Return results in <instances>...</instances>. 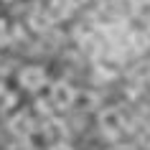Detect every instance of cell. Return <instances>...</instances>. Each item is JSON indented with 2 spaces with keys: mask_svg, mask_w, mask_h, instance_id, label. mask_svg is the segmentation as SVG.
Masks as SVG:
<instances>
[{
  "mask_svg": "<svg viewBox=\"0 0 150 150\" xmlns=\"http://www.w3.org/2000/svg\"><path fill=\"white\" fill-rule=\"evenodd\" d=\"M5 3H10V0H5Z\"/></svg>",
  "mask_w": 150,
  "mask_h": 150,
  "instance_id": "obj_10",
  "label": "cell"
},
{
  "mask_svg": "<svg viewBox=\"0 0 150 150\" xmlns=\"http://www.w3.org/2000/svg\"><path fill=\"white\" fill-rule=\"evenodd\" d=\"M99 127H102V132H104V135H110V137L120 135V132H122V115H120L117 110H107V112H102Z\"/></svg>",
  "mask_w": 150,
  "mask_h": 150,
  "instance_id": "obj_3",
  "label": "cell"
},
{
  "mask_svg": "<svg viewBox=\"0 0 150 150\" xmlns=\"http://www.w3.org/2000/svg\"><path fill=\"white\" fill-rule=\"evenodd\" d=\"M10 150H28V142H18L16 148H10Z\"/></svg>",
  "mask_w": 150,
  "mask_h": 150,
  "instance_id": "obj_8",
  "label": "cell"
},
{
  "mask_svg": "<svg viewBox=\"0 0 150 150\" xmlns=\"http://www.w3.org/2000/svg\"><path fill=\"white\" fill-rule=\"evenodd\" d=\"M8 38H10V31H8V23L0 18V46H5L8 43Z\"/></svg>",
  "mask_w": 150,
  "mask_h": 150,
  "instance_id": "obj_6",
  "label": "cell"
},
{
  "mask_svg": "<svg viewBox=\"0 0 150 150\" xmlns=\"http://www.w3.org/2000/svg\"><path fill=\"white\" fill-rule=\"evenodd\" d=\"M112 150H135V148H130V145H117V148H112Z\"/></svg>",
  "mask_w": 150,
  "mask_h": 150,
  "instance_id": "obj_9",
  "label": "cell"
},
{
  "mask_svg": "<svg viewBox=\"0 0 150 150\" xmlns=\"http://www.w3.org/2000/svg\"><path fill=\"white\" fill-rule=\"evenodd\" d=\"M74 99H76V92H74V87L71 84H66V81H56L54 87H51V107L54 110H69L71 104H74Z\"/></svg>",
  "mask_w": 150,
  "mask_h": 150,
  "instance_id": "obj_1",
  "label": "cell"
},
{
  "mask_svg": "<svg viewBox=\"0 0 150 150\" xmlns=\"http://www.w3.org/2000/svg\"><path fill=\"white\" fill-rule=\"evenodd\" d=\"M10 130L16 135H28V132H33V120H31V115L28 112H21V115H13L10 117Z\"/></svg>",
  "mask_w": 150,
  "mask_h": 150,
  "instance_id": "obj_5",
  "label": "cell"
},
{
  "mask_svg": "<svg viewBox=\"0 0 150 150\" xmlns=\"http://www.w3.org/2000/svg\"><path fill=\"white\" fill-rule=\"evenodd\" d=\"M18 84L28 92H38L46 84V71L41 66H25V69L18 71Z\"/></svg>",
  "mask_w": 150,
  "mask_h": 150,
  "instance_id": "obj_2",
  "label": "cell"
},
{
  "mask_svg": "<svg viewBox=\"0 0 150 150\" xmlns=\"http://www.w3.org/2000/svg\"><path fill=\"white\" fill-rule=\"evenodd\" d=\"M74 10V0H48L46 3V16L51 21H64L71 16Z\"/></svg>",
  "mask_w": 150,
  "mask_h": 150,
  "instance_id": "obj_4",
  "label": "cell"
},
{
  "mask_svg": "<svg viewBox=\"0 0 150 150\" xmlns=\"http://www.w3.org/2000/svg\"><path fill=\"white\" fill-rule=\"evenodd\" d=\"M48 150H71V145H66V142H54Z\"/></svg>",
  "mask_w": 150,
  "mask_h": 150,
  "instance_id": "obj_7",
  "label": "cell"
}]
</instances>
